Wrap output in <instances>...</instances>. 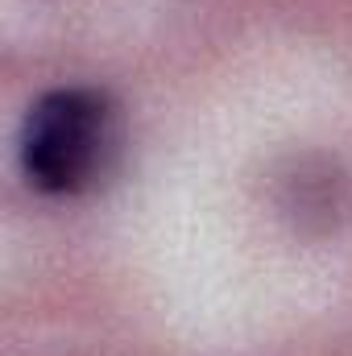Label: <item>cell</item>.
<instances>
[{
	"label": "cell",
	"instance_id": "cell-1",
	"mask_svg": "<svg viewBox=\"0 0 352 356\" xmlns=\"http://www.w3.org/2000/svg\"><path fill=\"white\" fill-rule=\"evenodd\" d=\"M116 149V108L95 88L46 91L21 124V170L42 195L88 191Z\"/></svg>",
	"mask_w": 352,
	"mask_h": 356
},
{
	"label": "cell",
	"instance_id": "cell-2",
	"mask_svg": "<svg viewBox=\"0 0 352 356\" xmlns=\"http://www.w3.org/2000/svg\"><path fill=\"white\" fill-rule=\"evenodd\" d=\"M282 207L303 224H328L340 211V178L319 162H298L282 178Z\"/></svg>",
	"mask_w": 352,
	"mask_h": 356
}]
</instances>
